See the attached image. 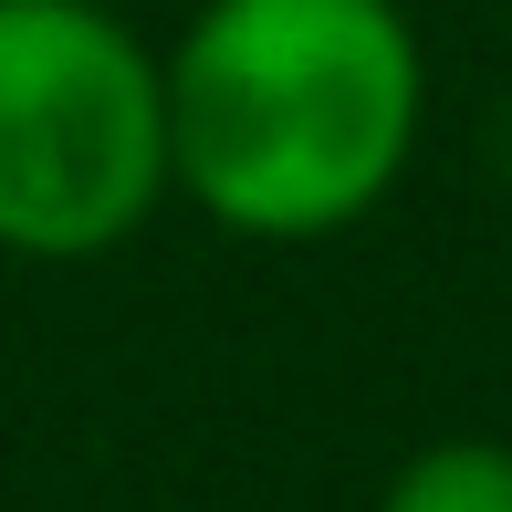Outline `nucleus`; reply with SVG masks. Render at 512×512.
I'll use <instances>...</instances> for the list:
<instances>
[{"label":"nucleus","instance_id":"f257e3e1","mask_svg":"<svg viewBox=\"0 0 512 512\" xmlns=\"http://www.w3.org/2000/svg\"><path fill=\"white\" fill-rule=\"evenodd\" d=\"M418 147L398 0H209L168 53V189L241 241H324Z\"/></svg>","mask_w":512,"mask_h":512},{"label":"nucleus","instance_id":"f03ea898","mask_svg":"<svg viewBox=\"0 0 512 512\" xmlns=\"http://www.w3.org/2000/svg\"><path fill=\"white\" fill-rule=\"evenodd\" d=\"M168 199V74L105 0H0V251L95 262Z\"/></svg>","mask_w":512,"mask_h":512},{"label":"nucleus","instance_id":"7ed1b4c3","mask_svg":"<svg viewBox=\"0 0 512 512\" xmlns=\"http://www.w3.org/2000/svg\"><path fill=\"white\" fill-rule=\"evenodd\" d=\"M377 512H512V450L502 439H429Z\"/></svg>","mask_w":512,"mask_h":512}]
</instances>
